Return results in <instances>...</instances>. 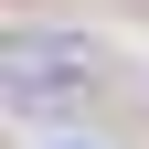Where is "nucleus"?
I'll return each instance as SVG.
<instances>
[{
  "instance_id": "obj_1",
  "label": "nucleus",
  "mask_w": 149,
  "mask_h": 149,
  "mask_svg": "<svg viewBox=\"0 0 149 149\" xmlns=\"http://www.w3.org/2000/svg\"><path fill=\"white\" fill-rule=\"evenodd\" d=\"M64 53H74V43H22V64H11V96L32 107V96H53V85H74V64H64Z\"/></svg>"
}]
</instances>
